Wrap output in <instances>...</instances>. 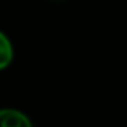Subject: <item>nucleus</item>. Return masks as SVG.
Instances as JSON below:
<instances>
[{
  "label": "nucleus",
  "instance_id": "f257e3e1",
  "mask_svg": "<svg viewBox=\"0 0 127 127\" xmlns=\"http://www.w3.org/2000/svg\"><path fill=\"white\" fill-rule=\"evenodd\" d=\"M0 127H33V123L20 109L2 108L0 109Z\"/></svg>",
  "mask_w": 127,
  "mask_h": 127
},
{
  "label": "nucleus",
  "instance_id": "f03ea898",
  "mask_svg": "<svg viewBox=\"0 0 127 127\" xmlns=\"http://www.w3.org/2000/svg\"><path fill=\"white\" fill-rule=\"evenodd\" d=\"M14 61V45L11 39L0 30V70H5Z\"/></svg>",
  "mask_w": 127,
  "mask_h": 127
}]
</instances>
